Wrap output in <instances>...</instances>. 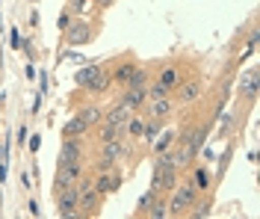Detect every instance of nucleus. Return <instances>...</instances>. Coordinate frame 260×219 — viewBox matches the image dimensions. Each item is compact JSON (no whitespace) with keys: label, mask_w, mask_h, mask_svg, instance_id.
Here are the masks:
<instances>
[{"label":"nucleus","mask_w":260,"mask_h":219,"mask_svg":"<svg viewBox=\"0 0 260 219\" xmlns=\"http://www.w3.org/2000/svg\"><path fill=\"white\" fill-rule=\"evenodd\" d=\"M56 202H59V216H77V202H80V184H68L65 190L56 193Z\"/></svg>","instance_id":"nucleus-1"},{"label":"nucleus","mask_w":260,"mask_h":219,"mask_svg":"<svg viewBox=\"0 0 260 219\" xmlns=\"http://www.w3.org/2000/svg\"><path fill=\"white\" fill-rule=\"evenodd\" d=\"M104 145V151L98 157V169L101 172H107V169H113L121 157H124V145H121V136L118 139H110V142H101Z\"/></svg>","instance_id":"nucleus-2"},{"label":"nucleus","mask_w":260,"mask_h":219,"mask_svg":"<svg viewBox=\"0 0 260 219\" xmlns=\"http://www.w3.org/2000/svg\"><path fill=\"white\" fill-rule=\"evenodd\" d=\"M195 196H198V190H195L192 184H178L175 196H172V202H169V213H183L186 207H192Z\"/></svg>","instance_id":"nucleus-3"},{"label":"nucleus","mask_w":260,"mask_h":219,"mask_svg":"<svg viewBox=\"0 0 260 219\" xmlns=\"http://www.w3.org/2000/svg\"><path fill=\"white\" fill-rule=\"evenodd\" d=\"M80 160L77 163H62L59 166V172H56V184H53V193H59V190H65L68 184H74L77 178H80Z\"/></svg>","instance_id":"nucleus-4"},{"label":"nucleus","mask_w":260,"mask_h":219,"mask_svg":"<svg viewBox=\"0 0 260 219\" xmlns=\"http://www.w3.org/2000/svg\"><path fill=\"white\" fill-rule=\"evenodd\" d=\"M130 116H133V110H130L127 104H115L110 113H104V124H113L118 131H124V124L130 121Z\"/></svg>","instance_id":"nucleus-5"},{"label":"nucleus","mask_w":260,"mask_h":219,"mask_svg":"<svg viewBox=\"0 0 260 219\" xmlns=\"http://www.w3.org/2000/svg\"><path fill=\"white\" fill-rule=\"evenodd\" d=\"M178 184V169H154V178H151V190H172Z\"/></svg>","instance_id":"nucleus-6"},{"label":"nucleus","mask_w":260,"mask_h":219,"mask_svg":"<svg viewBox=\"0 0 260 219\" xmlns=\"http://www.w3.org/2000/svg\"><path fill=\"white\" fill-rule=\"evenodd\" d=\"M92 186H95V190L101 193V196H107V193H115V190L121 186V175H118V172H110V169H107V172H104V175H101L98 181H92Z\"/></svg>","instance_id":"nucleus-7"},{"label":"nucleus","mask_w":260,"mask_h":219,"mask_svg":"<svg viewBox=\"0 0 260 219\" xmlns=\"http://www.w3.org/2000/svg\"><path fill=\"white\" fill-rule=\"evenodd\" d=\"M98 202H101V193H98L95 186H89V190H83L80 193V202H77V213H83V216H92L98 210Z\"/></svg>","instance_id":"nucleus-8"},{"label":"nucleus","mask_w":260,"mask_h":219,"mask_svg":"<svg viewBox=\"0 0 260 219\" xmlns=\"http://www.w3.org/2000/svg\"><path fill=\"white\" fill-rule=\"evenodd\" d=\"M172 101H169V95H162V98H154L151 101V107H148V116L151 118H169L172 116Z\"/></svg>","instance_id":"nucleus-9"},{"label":"nucleus","mask_w":260,"mask_h":219,"mask_svg":"<svg viewBox=\"0 0 260 219\" xmlns=\"http://www.w3.org/2000/svg\"><path fill=\"white\" fill-rule=\"evenodd\" d=\"M240 92H243L245 98H254V92H257V68H245L243 77H240Z\"/></svg>","instance_id":"nucleus-10"},{"label":"nucleus","mask_w":260,"mask_h":219,"mask_svg":"<svg viewBox=\"0 0 260 219\" xmlns=\"http://www.w3.org/2000/svg\"><path fill=\"white\" fill-rule=\"evenodd\" d=\"M89 39H92V30H89V24L77 21L74 27H68V45H86Z\"/></svg>","instance_id":"nucleus-11"},{"label":"nucleus","mask_w":260,"mask_h":219,"mask_svg":"<svg viewBox=\"0 0 260 219\" xmlns=\"http://www.w3.org/2000/svg\"><path fill=\"white\" fill-rule=\"evenodd\" d=\"M83 134H89V124H86L80 116H74V118H68V121H65V128H62L65 139H77V136H83Z\"/></svg>","instance_id":"nucleus-12"},{"label":"nucleus","mask_w":260,"mask_h":219,"mask_svg":"<svg viewBox=\"0 0 260 219\" xmlns=\"http://www.w3.org/2000/svg\"><path fill=\"white\" fill-rule=\"evenodd\" d=\"M145 98H148V89H136V86H127V92H124L121 104H127L130 110H139V107L145 104Z\"/></svg>","instance_id":"nucleus-13"},{"label":"nucleus","mask_w":260,"mask_h":219,"mask_svg":"<svg viewBox=\"0 0 260 219\" xmlns=\"http://www.w3.org/2000/svg\"><path fill=\"white\" fill-rule=\"evenodd\" d=\"M77 160H80V145L74 139H65L62 148H59V166L62 163H77Z\"/></svg>","instance_id":"nucleus-14"},{"label":"nucleus","mask_w":260,"mask_h":219,"mask_svg":"<svg viewBox=\"0 0 260 219\" xmlns=\"http://www.w3.org/2000/svg\"><path fill=\"white\" fill-rule=\"evenodd\" d=\"M157 83H160L162 89H169V92H175V86L180 83L178 68H175V66H166V68L160 71V77H157Z\"/></svg>","instance_id":"nucleus-15"},{"label":"nucleus","mask_w":260,"mask_h":219,"mask_svg":"<svg viewBox=\"0 0 260 219\" xmlns=\"http://www.w3.org/2000/svg\"><path fill=\"white\" fill-rule=\"evenodd\" d=\"M198 89H201V86L195 83V80H189V83H178V86H175V92H178V101H180V104H189L192 98H198Z\"/></svg>","instance_id":"nucleus-16"},{"label":"nucleus","mask_w":260,"mask_h":219,"mask_svg":"<svg viewBox=\"0 0 260 219\" xmlns=\"http://www.w3.org/2000/svg\"><path fill=\"white\" fill-rule=\"evenodd\" d=\"M98 71H101V66H83L80 71H74V83L77 86H89L98 77Z\"/></svg>","instance_id":"nucleus-17"},{"label":"nucleus","mask_w":260,"mask_h":219,"mask_svg":"<svg viewBox=\"0 0 260 219\" xmlns=\"http://www.w3.org/2000/svg\"><path fill=\"white\" fill-rule=\"evenodd\" d=\"M77 116H80L89 128H92V124H101V121H104V110H101V107H83Z\"/></svg>","instance_id":"nucleus-18"},{"label":"nucleus","mask_w":260,"mask_h":219,"mask_svg":"<svg viewBox=\"0 0 260 219\" xmlns=\"http://www.w3.org/2000/svg\"><path fill=\"white\" fill-rule=\"evenodd\" d=\"M175 139H178V134H175V131H166V134H160V139H154V142H151V145H154V154L169 151V148L175 145Z\"/></svg>","instance_id":"nucleus-19"},{"label":"nucleus","mask_w":260,"mask_h":219,"mask_svg":"<svg viewBox=\"0 0 260 219\" xmlns=\"http://www.w3.org/2000/svg\"><path fill=\"white\" fill-rule=\"evenodd\" d=\"M110 83H113V77H110V74H107V71L101 68V71H98V77H95V80H92L89 86H86V89L98 95V92H107V86H110Z\"/></svg>","instance_id":"nucleus-20"},{"label":"nucleus","mask_w":260,"mask_h":219,"mask_svg":"<svg viewBox=\"0 0 260 219\" xmlns=\"http://www.w3.org/2000/svg\"><path fill=\"white\" fill-rule=\"evenodd\" d=\"M160 124H162V118H145V124H142V136H145L148 142H154L157 139V134H160Z\"/></svg>","instance_id":"nucleus-21"},{"label":"nucleus","mask_w":260,"mask_h":219,"mask_svg":"<svg viewBox=\"0 0 260 219\" xmlns=\"http://www.w3.org/2000/svg\"><path fill=\"white\" fill-rule=\"evenodd\" d=\"M124 86H136V89H148V71H145V68H139V66H136V68H133V74L127 77V83H124Z\"/></svg>","instance_id":"nucleus-22"},{"label":"nucleus","mask_w":260,"mask_h":219,"mask_svg":"<svg viewBox=\"0 0 260 219\" xmlns=\"http://www.w3.org/2000/svg\"><path fill=\"white\" fill-rule=\"evenodd\" d=\"M133 68H136L133 62H121V66L113 71V80H118V83H127V77L133 74Z\"/></svg>","instance_id":"nucleus-23"},{"label":"nucleus","mask_w":260,"mask_h":219,"mask_svg":"<svg viewBox=\"0 0 260 219\" xmlns=\"http://www.w3.org/2000/svg\"><path fill=\"white\" fill-rule=\"evenodd\" d=\"M118 136H124V131H118L113 124H104L101 134H98V139H101V142H110V139H118Z\"/></svg>","instance_id":"nucleus-24"},{"label":"nucleus","mask_w":260,"mask_h":219,"mask_svg":"<svg viewBox=\"0 0 260 219\" xmlns=\"http://www.w3.org/2000/svg\"><path fill=\"white\" fill-rule=\"evenodd\" d=\"M142 124H145V118H133V116H130V121L124 124V134H130V136H142Z\"/></svg>","instance_id":"nucleus-25"},{"label":"nucleus","mask_w":260,"mask_h":219,"mask_svg":"<svg viewBox=\"0 0 260 219\" xmlns=\"http://www.w3.org/2000/svg\"><path fill=\"white\" fill-rule=\"evenodd\" d=\"M154 202H157V190H148L145 196L139 199V213H148V207H151Z\"/></svg>","instance_id":"nucleus-26"},{"label":"nucleus","mask_w":260,"mask_h":219,"mask_svg":"<svg viewBox=\"0 0 260 219\" xmlns=\"http://www.w3.org/2000/svg\"><path fill=\"white\" fill-rule=\"evenodd\" d=\"M166 213H169V204L166 202H154L151 207H148V216H154V219H162Z\"/></svg>","instance_id":"nucleus-27"},{"label":"nucleus","mask_w":260,"mask_h":219,"mask_svg":"<svg viewBox=\"0 0 260 219\" xmlns=\"http://www.w3.org/2000/svg\"><path fill=\"white\" fill-rule=\"evenodd\" d=\"M207 172H204V169H198V172H195V190H207Z\"/></svg>","instance_id":"nucleus-28"},{"label":"nucleus","mask_w":260,"mask_h":219,"mask_svg":"<svg viewBox=\"0 0 260 219\" xmlns=\"http://www.w3.org/2000/svg\"><path fill=\"white\" fill-rule=\"evenodd\" d=\"M148 95H151V98H162V95H169V89H162L160 83H154L151 89H148Z\"/></svg>","instance_id":"nucleus-29"},{"label":"nucleus","mask_w":260,"mask_h":219,"mask_svg":"<svg viewBox=\"0 0 260 219\" xmlns=\"http://www.w3.org/2000/svg\"><path fill=\"white\" fill-rule=\"evenodd\" d=\"M192 216H210V204H195V210H192Z\"/></svg>","instance_id":"nucleus-30"},{"label":"nucleus","mask_w":260,"mask_h":219,"mask_svg":"<svg viewBox=\"0 0 260 219\" xmlns=\"http://www.w3.org/2000/svg\"><path fill=\"white\" fill-rule=\"evenodd\" d=\"M68 27H71V15L62 12V15H59V30H68Z\"/></svg>","instance_id":"nucleus-31"},{"label":"nucleus","mask_w":260,"mask_h":219,"mask_svg":"<svg viewBox=\"0 0 260 219\" xmlns=\"http://www.w3.org/2000/svg\"><path fill=\"white\" fill-rule=\"evenodd\" d=\"M86 3H89V0H71V6H74L77 12H86Z\"/></svg>","instance_id":"nucleus-32"},{"label":"nucleus","mask_w":260,"mask_h":219,"mask_svg":"<svg viewBox=\"0 0 260 219\" xmlns=\"http://www.w3.org/2000/svg\"><path fill=\"white\" fill-rule=\"evenodd\" d=\"M21 45H24V42H21V33L12 30V48H21Z\"/></svg>","instance_id":"nucleus-33"},{"label":"nucleus","mask_w":260,"mask_h":219,"mask_svg":"<svg viewBox=\"0 0 260 219\" xmlns=\"http://www.w3.org/2000/svg\"><path fill=\"white\" fill-rule=\"evenodd\" d=\"M98 6H110V3H115V0H95Z\"/></svg>","instance_id":"nucleus-34"}]
</instances>
